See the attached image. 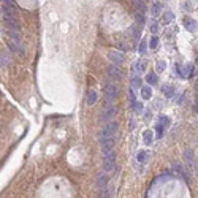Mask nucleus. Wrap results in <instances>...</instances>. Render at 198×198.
Listing matches in <instances>:
<instances>
[{
    "label": "nucleus",
    "instance_id": "obj_23",
    "mask_svg": "<svg viewBox=\"0 0 198 198\" xmlns=\"http://www.w3.org/2000/svg\"><path fill=\"white\" fill-rule=\"evenodd\" d=\"M159 46V38L157 37H155V35H154V37L149 40V48L151 49H155V48H157Z\"/></svg>",
    "mask_w": 198,
    "mask_h": 198
},
{
    "label": "nucleus",
    "instance_id": "obj_7",
    "mask_svg": "<svg viewBox=\"0 0 198 198\" xmlns=\"http://www.w3.org/2000/svg\"><path fill=\"white\" fill-rule=\"evenodd\" d=\"M106 182H108V176L105 174V173H98V174H97L95 184H97L98 189H105V187H106Z\"/></svg>",
    "mask_w": 198,
    "mask_h": 198
},
{
    "label": "nucleus",
    "instance_id": "obj_26",
    "mask_svg": "<svg viewBox=\"0 0 198 198\" xmlns=\"http://www.w3.org/2000/svg\"><path fill=\"white\" fill-rule=\"evenodd\" d=\"M146 49H147V45H146V41H141V43H139V48H138L139 54H146Z\"/></svg>",
    "mask_w": 198,
    "mask_h": 198
},
{
    "label": "nucleus",
    "instance_id": "obj_22",
    "mask_svg": "<svg viewBox=\"0 0 198 198\" xmlns=\"http://www.w3.org/2000/svg\"><path fill=\"white\" fill-rule=\"evenodd\" d=\"M133 109H135L136 114H141V112L144 111V105L143 103H135V105H133Z\"/></svg>",
    "mask_w": 198,
    "mask_h": 198
},
{
    "label": "nucleus",
    "instance_id": "obj_8",
    "mask_svg": "<svg viewBox=\"0 0 198 198\" xmlns=\"http://www.w3.org/2000/svg\"><path fill=\"white\" fill-rule=\"evenodd\" d=\"M184 27H186L187 30H190V32H195V30L198 29V24H196V21H195V19H192V18H186V19H184Z\"/></svg>",
    "mask_w": 198,
    "mask_h": 198
},
{
    "label": "nucleus",
    "instance_id": "obj_21",
    "mask_svg": "<svg viewBox=\"0 0 198 198\" xmlns=\"http://www.w3.org/2000/svg\"><path fill=\"white\" fill-rule=\"evenodd\" d=\"M155 132H157V133H155V136H157V138H162V136H163V125H162V124H157V125H155Z\"/></svg>",
    "mask_w": 198,
    "mask_h": 198
},
{
    "label": "nucleus",
    "instance_id": "obj_16",
    "mask_svg": "<svg viewBox=\"0 0 198 198\" xmlns=\"http://www.w3.org/2000/svg\"><path fill=\"white\" fill-rule=\"evenodd\" d=\"M147 157H149V152L147 151H139L136 154V160L139 162V163H144V162L147 160Z\"/></svg>",
    "mask_w": 198,
    "mask_h": 198
},
{
    "label": "nucleus",
    "instance_id": "obj_6",
    "mask_svg": "<svg viewBox=\"0 0 198 198\" xmlns=\"http://www.w3.org/2000/svg\"><path fill=\"white\" fill-rule=\"evenodd\" d=\"M108 57H109L111 63H117V65H121V63L124 62V55H122V52H117V51H109Z\"/></svg>",
    "mask_w": 198,
    "mask_h": 198
},
{
    "label": "nucleus",
    "instance_id": "obj_25",
    "mask_svg": "<svg viewBox=\"0 0 198 198\" xmlns=\"http://www.w3.org/2000/svg\"><path fill=\"white\" fill-rule=\"evenodd\" d=\"M160 124L163 127H168L169 125V117L168 116H160Z\"/></svg>",
    "mask_w": 198,
    "mask_h": 198
},
{
    "label": "nucleus",
    "instance_id": "obj_3",
    "mask_svg": "<svg viewBox=\"0 0 198 198\" xmlns=\"http://www.w3.org/2000/svg\"><path fill=\"white\" fill-rule=\"evenodd\" d=\"M106 72H108L111 79H121V76H122V72H121V68H119L117 63H111V65H108Z\"/></svg>",
    "mask_w": 198,
    "mask_h": 198
},
{
    "label": "nucleus",
    "instance_id": "obj_10",
    "mask_svg": "<svg viewBox=\"0 0 198 198\" xmlns=\"http://www.w3.org/2000/svg\"><path fill=\"white\" fill-rule=\"evenodd\" d=\"M151 13H152V16H154V18H159V16H160V13H162V3L155 2V3L152 5V8H151Z\"/></svg>",
    "mask_w": 198,
    "mask_h": 198
},
{
    "label": "nucleus",
    "instance_id": "obj_12",
    "mask_svg": "<svg viewBox=\"0 0 198 198\" xmlns=\"http://www.w3.org/2000/svg\"><path fill=\"white\" fill-rule=\"evenodd\" d=\"M86 102H87V105H89V106H92V105H95V102H97V92H94V90L87 92V98H86Z\"/></svg>",
    "mask_w": 198,
    "mask_h": 198
},
{
    "label": "nucleus",
    "instance_id": "obj_5",
    "mask_svg": "<svg viewBox=\"0 0 198 198\" xmlns=\"http://www.w3.org/2000/svg\"><path fill=\"white\" fill-rule=\"evenodd\" d=\"M184 160L189 169H192V166L195 165V157H193V151L192 149H186L184 151Z\"/></svg>",
    "mask_w": 198,
    "mask_h": 198
},
{
    "label": "nucleus",
    "instance_id": "obj_27",
    "mask_svg": "<svg viewBox=\"0 0 198 198\" xmlns=\"http://www.w3.org/2000/svg\"><path fill=\"white\" fill-rule=\"evenodd\" d=\"M157 32H159V24H157V22L151 24V33H154V35H155Z\"/></svg>",
    "mask_w": 198,
    "mask_h": 198
},
{
    "label": "nucleus",
    "instance_id": "obj_20",
    "mask_svg": "<svg viewBox=\"0 0 198 198\" xmlns=\"http://www.w3.org/2000/svg\"><path fill=\"white\" fill-rule=\"evenodd\" d=\"M193 73V67L192 65H190V63H187V65L186 67H184V78H186V76H190V75H192Z\"/></svg>",
    "mask_w": 198,
    "mask_h": 198
},
{
    "label": "nucleus",
    "instance_id": "obj_13",
    "mask_svg": "<svg viewBox=\"0 0 198 198\" xmlns=\"http://www.w3.org/2000/svg\"><path fill=\"white\" fill-rule=\"evenodd\" d=\"M162 92L165 94V97H173L174 87L171 86V84H165V86H162Z\"/></svg>",
    "mask_w": 198,
    "mask_h": 198
},
{
    "label": "nucleus",
    "instance_id": "obj_11",
    "mask_svg": "<svg viewBox=\"0 0 198 198\" xmlns=\"http://www.w3.org/2000/svg\"><path fill=\"white\" fill-rule=\"evenodd\" d=\"M141 95H143L144 100H149V98L152 97V89L149 86H143L141 87Z\"/></svg>",
    "mask_w": 198,
    "mask_h": 198
},
{
    "label": "nucleus",
    "instance_id": "obj_28",
    "mask_svg": "<svg viewBox=\"0 0 198 198\" xmlns=\"http://www.w3.org/2000/svg\"><path fill=\"white\" fill-rule=\"evenodd\" d=\"M195 169H196V176H198V160H196V163H195Z\"/></svg>",
    "mask_w": 198,
    "mask_h": 198
},
{
    "label": "nucleus",
    "instance_id": "obj_17",
    "mask_svg": "<svg viewBox=\"0 0 198 198\" xmlns=\"http://www.w3.org/2000/svg\"><path fill=\"white\" fill-rule=\"evenodd\" d=\"M135 10H136V13H143L144 15V10H146V5H144V2L143 0H135Z\"/></svg>",
    "mask_w": 198,
    "mask_h": 198
},
{
    "label": "nucleus",
    "instance_id": "obj_19",
    "mask_svg": "<svg viewBox=\"0 0 198 198\" xmlns=\"http://www.w3.org/2000/svg\"><path fill=\"white\" fill-rule=\"evenodd\" d=\"M155 68H157V72H165L166 62H165V60H159L157 63H155Z\"/></svg>",
    "mask_w": 198,
    "mask_h": 198
},
{
    "label": "nucleus",
    "instance_id": "obj_9",
    "mask_svg": "<svg viewBox=\"0 0 198 198\" xmlns=\"http://www.w3.org/2000/svg\"><path fill=\"white\" fill-rule=\"evenodd\" d=\"M143 139H144V144L151 146V144H152V139H154V133H152V130H146V132L143 133Z\"/></svg>",
    "mask_w": 198,
    "mask_h": 198
},
{
    "label": "nucleus",
    "instance_id": "obj_14",
    "mask_svg": "<svg viewBox=\"0 0 198 198\" xmlns=\"http://www.w3.org/2000/svg\"><path fill=\"white\" fill-rule=\"evenodd\" d=\"M157 75L155 73H147L146 75V82L149 84V86H155V84H157Z\"/></svg>",
    "mask_w": 198,
    "mask_h": 198
},
{
    "label": "nucleus",
    "instance_id": "obj_18",
    "mask_svg": "<svg viewBox=\"0 0 198 198\" xmlns=\"http://www.w3.org/2000/svg\"><path fill=\"white\" fill-rule=\"evenodd\" d=\"M129 103H130L132 108H133V105L136 103V95H135V90H133V87L129 89Z\"/></svg>",
    "mask_w": 198,
    "mask_h": 198
},
{
    "label": "nucleus",
    "instance_id": "obj_2",
    "mask_svg": "<svg viewBox=\"0 0 198 198\" xmlns=\"http://www.w3.org/2000/svg\"><path fill=\"white\" fill-rule=\"evenodd\" d=\"M103 168H105V171H106V173L114 171V168H116V155H114V151L103 154Z\"/></svg>",
    "mask_w": 198,
    "mask_h": 198
},
{
    "label": "nucleus",
    "instance_id": "obj_24",
    "mask_svg": "<svg viewBox=\"0 0 198 198\" xmlns=\"http://www.w3.org/2000/svg\"><path fill=\"white\" fill-rule=\"evenodd\" d=\"M139 86H141V78L135 76V78H133V81H132V87H139Z\"/></svg>",
    "mask_w": 198,
    "mask_h": 198
},
{
    "label": "nucleus",
    "instance_id": "obj_15",
    "mask_svg": "<svg viewBox=\"0 0 198 198\" xmlns=\"http://www.w3.org/2000/svg\"><path fill=\"white\" fill-rule=\"evenodd\" d=\"M173 18H174V15H173L171 11H165V13H163V16H162V22L166 25V24H169V22L173 21Z\"/></svg>",
    "mask_w": 198,
    "mask_h": 198
},
{
    "label": "nucleus",
    "instance_id": "obj_4",
    "mask_svg": "<svg viewBox=\"0 0 198 198\" xmlns=\"http://www.w3.org/2000/svg\"><path fill=\"white\" fill-rule=\"evenodd\" d=\"M116 112H117V109H116L114 106H112V105H108V106L105 108L103 114H102V121H103V122H109L111 119H114Z\"/></svg>",
    "mask_w": 198,
    "mask_h": 198
},
{
    "label": "nucleus",
    "instance_id": "obj_1",
    "mask_svg": "<svg viewBox=\"0 0 198 198\" xmlns=\"http://www.w3.org/2000/svg\"><path fill=\"white\" fill-rule=\"evenodd\" d=\"M103 92H105V98H106L108 105H112V102L117 98V94H119V89L114 82H112L111 79L106 81L103 84Z\"/></svg>",
    "mask_w": 198,
    "mask_h": 198
}]
</instances>
